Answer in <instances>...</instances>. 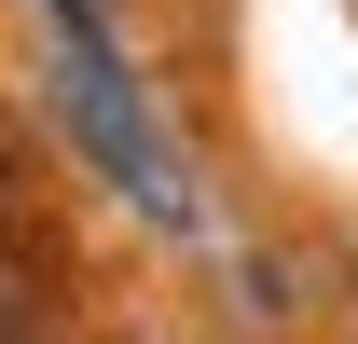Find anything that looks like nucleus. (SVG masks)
Here are the masks:
<instances>
[{
    "mask_svg": "<svg viewBox=\"0 0 358 344\" xmlns=\"http://www.w3.org/2000/svg\"><path fill=\"white\" fill-rule=\"evenodd\" d=\"M0 344H28V317H14V289H0Z\"/></svg>",
    "mask_w": 358,
    "mask_h": 344,
    "instance_id": "obj_2",
    "label": "nucleus"
},
{
    "mask_svg": "<svg viewBox=\"0 0 358 344\" xmlns=\"http://www.w3.org/2000/svg\"><path fill=\"white\" fill-rule=\"evenodd\" d=\"M42 69H55L42 96H55V124H69V152H83L152 234H207V179H193V152L166 138L138 55L110 42V0H42Z\"/></svg>",
    "mask_w": 358,
    "mask_h": 344,
    "instance_id": "obj_1",
    "label": "nucleus"
}]
</instances>
